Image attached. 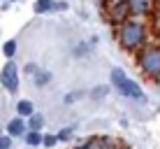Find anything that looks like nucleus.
<instances>
[{"instance_id":"obj_1","label":"nucleus","mask_w":160,"mask_h":149,"mask_svg":"<svg viewBox=\"0 0 160 149\" xmlns=\"http://www.w3.org/2000/svg\"><path fill=\"white\" fill-rule=\"evenodd\" d=\"M116 40L118 45L128 51H137V49H144L146 42V28L139 19H128L116 28Z\"/></svg>"},{"instance_id":"obj_2","label":"nucleus","mask_w":160,"mask_h":149,"mask_svg":"<svg viewBox=\"0 0 160 149\" xmlns=\"http://www.w3.org/2000/svg\"><path fill=\"white\" fill-rule=\"evenodd\" d=\"M112 84L121 91V96L130 98V100H146V96H144V91H142V86L137 84V82H132L121 68H114V70H112Z\"/></svg>"},{"instance_id":"obj_3","label":"nucleus","mask_w":160,"mask_h":149,"mask_svg":"<svg viewBox=\"0 0 160 149\" xmlns=\"http://www.w3.org/2000/svg\"><path fill=\"white\" fill-rule=\"evenodd\" d=\"M137 65L148 77H160V47L151 45L137 51Z\"/></svg>"},{"instance_id":"obj_4","label":"nucleus","mask_w":160,"mask_h":149,"mask_svg":"<svg viewBox=\"0 0 160 149\" xmlns=\"http://www.w3.org/2000/svg\"><path fill=\"white\" fill-rule=\"evenodd\" d=\"M0 84H2V89L9 91V93L19 91V68H16V63L12 58H9L7 63L2 65V70H0Z\"/></svg>"},{"instance_id":"obj_5","label":"nucleus","mask_w":160,"mask_h":149,"mask_svg":"<svg viewBox=\"0 0 160 149\" xmlns=\"http://www.w3.org/2000/svg\"><path fill=\"white\" fill-rule=\"evenodd\" d=\"M107 16L114 21L116 26H121L123 21H128L130 19V5H128V0H123V3H112L107 7Z\"/></svg>"},{"instance_id":"obj_6","label":"nucleus","mask_w":160,"mask_h":149,"mask_svg":"<svg viewBox=\"0 0 160 149\" xmlns=\"http://www.w3.org/2000/svg\"><path fill=\"white\" fill-rule=\"evenodd\" d=\"M7 135L9 137H26V133H28V126H26V121L23 117H14V119H9L7 121Z\"/></svg>"},{"instance_id":"obj_7","label":"nucleus","mask_w":160,"mask_h":149,"mask_svg":"<svg viewBox=\"0 0 160 149\" xmlns=\"http://www.w3.org/2000/svg\"><path fill=\"white\" fill-rule=\"evenodd\" d=\"M132 16H146L153 7V0H128Z\"/></svg>"},{"instance_id":"obj_8","label":"nucleus","mask_w":160,"mask_h":149,"mask_svg":"<svg viewBox=\"0 0 160 149\" xmlns=\"http://www.w3.org/2000/svg\"><path fill=\"white\" fill-rule=\"evenodd\" d=\"M16 112H19V117H23V119H26V117H32V114H35V105L23 98V100L16 103Z\"/></svg>"},{"instance_id":"obj_9","label":"nucleus","mask_w":160,"mask_h":149,"mask_svg":"<svg viewBox=\"0 0 160 149\" xmlns=\"http://www.w3.org/2000/svg\"><path fill=\"white\" fill-rule=\"evenodd\" d=\"M32 9H35V14H44V12H51V9H58V5L53 0H37L32 5Z\"/></svg>"},{"instance_id":"obj_10","label":"nucleus","mask_w":160,"mask_h":149,"mask_svg":"<svg viewBox=\"0 0 160 149\" xmlns=\"http://www.w3.org/2000/svg\"><path fill=\"white\" fill-rule=\"evenodd\" d=\"M23 140H26V145H28V147H40L44 142V135L40 133V130H28Z\"/></svg>"},{"instance_id":"obj_11","label":"nucleus","mask_w":160,"mask_h":149,"mask_svg":"<svg viewBox=\"0 0 160 149\" xmlns=\"http://www.w3.org/2000/svg\"><path fill=\"white\" fill-rule=\"evenodd\" d=\"M42 124H44V117L42 114H32V117H28V130H42Z\"/></svg>"},{"instance_id":"obj_12","label":"nucleus","mask_w":160,"mask_h":149,"mask_svg":"<svg viewBox=\"0 0 160 149\" xmlns=\"http://www.w3.org/2000/svg\"><path fill=\"white\" fill-rule=\"evenodd\" d=\"M51 82V72L49 70H37L35 72V84L37 86H44V84H49Z\"/></svg>"},{"instance_id":"obj_13","label":"nucleus","mask_w":160,"mask_h":149,"mask_svg":"<svg viewBox=\"0 0 160 149\" xmlns=\"http://www.w3.org/2000/svg\"><path fill=\"white\" fill-rule=\"evenodd\" d=\"M72 135H74V128H72V126H68V128H60V130H58V140H60V142L72 140Z\"/></svg>"},{"instance_id":"obj_14","label":"nucleus","mask_w":160,"mask_h":149,"mask_svg":"<svg viewBox=\"0 0 160 149\" xmlns=\"http://www.w3.org/2000/svg\"><path fill=\"white\" fill-rule=\"evenodd\" d=\"M2 51H5V56H7V58H12L14 54H16V42L14 40H7L2 45Z\"/></svg>"},{"instance_id":"obj_15","label":"nucleus","mask_w":160,"mask_h":149,"mask_svg":"<svg viewBox=\"0 0 160 149\" xmlns=\"http://www.w3.org/2000/svg\"><path fill=\"white\" fill-rule=\"evenodd\" d=\"M98 149H121V145H116L114 140H109V137H102L100 140V147Z\"/></svg>"},{"instance_id":"obj_16","label":"nucleus","mask_w":160,"mask_h":149,"mask_svg":"<svg viewBox=\"0 0 160 149\" xmlns=\"http://www.w3.org/2000/svg\"><path fill=\"white\" fill-rule=\"evenodd\" d=\"M58 142H60V140H58V135L47 133V135H44V142H42V145H44V147H56Z\"/></svg>"},{"instance_id":"obj_17","label":"nucleus","mask_w":160,"mask_h":149,"mask_svg":"<svg viewBox=\"0 0 160 149\" xmlns=\"http://www.w3.org/2000/svg\"><path fill=\"white\" fill-rule=\"evenodd\" d=\"M0 149H12V137L9 135H0Z\"/></svg>"},{"instance_id":"obj_18","label":"nucleus","mask_w":160,"mask_h":149,"mask_svg":"<svg viewBox=\"0 0 160 149\" xmlns=\"http://www.w3.org/2000/svg\"><path fill=\"white\" fill-rule=\"evenodd\" d=\"M81 96H84V93H81V91H74L72 96H68V98H65V103H74L77 98H81Z\"/></svg>"},{"instance_id":"obj_19","label":"nucleus","mask_w":160,"mask_h":149,"mask_svg":"<svg viewBox=\"0 0 160 149\" xmlns=\"http://www.w3.org/2000/svg\"><path fill=\"white\" fill-rule=\"evenodd\" d=\"M104 93H107V89H104V86H102V89H95V96H98V98L104 96Z\"/></svg>"},{"instance_id":"obj_20","label":"nucleus","mask_w":160,"mask_h":149,"mask_svg":"<svg viewBox=\"0 0 160 149\" xmlns=\"http://www.w3.org/2000/svg\"><path fill=\"white\" fill-rule=\"evenodd\" d=\"M112 3H123V0H107V5H112Z\"/></svg>"}]
</instances>
